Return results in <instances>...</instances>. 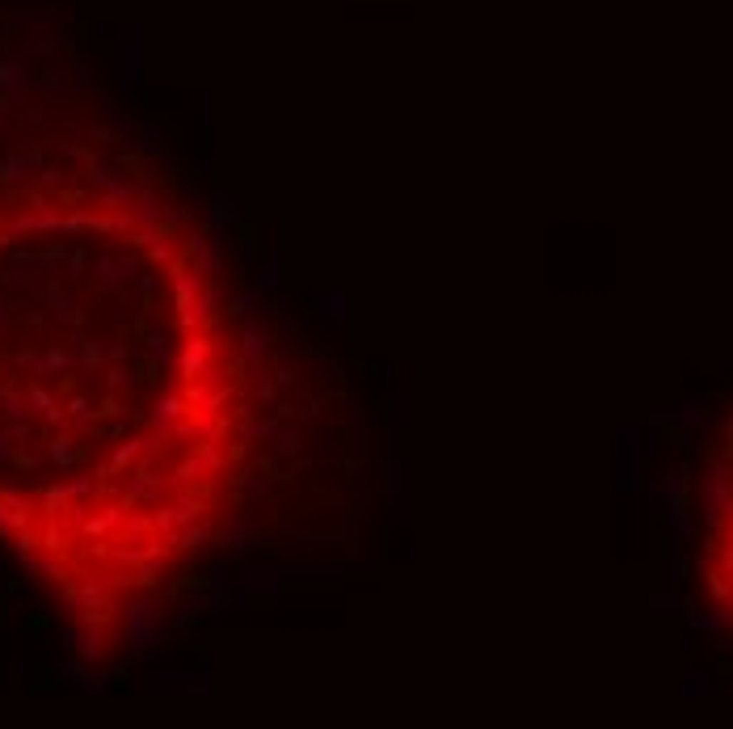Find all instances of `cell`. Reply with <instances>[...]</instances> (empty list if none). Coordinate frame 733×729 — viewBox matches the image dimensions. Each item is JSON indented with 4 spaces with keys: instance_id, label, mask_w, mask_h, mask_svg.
Returning <instances> with one entry per match:
<instances>
[{
    "instance_id": "obj_1",
    "label": "cell",
    "mask_w": 733,
    "mask_h": 729,
    "mask_svg": "<svg viewBox=\"0 0 733 729\" xmlns=\"http://www.w3.org/2000/svg\"><path fill=\"white\" fill-rule=\"evenodd\" d=\"M253 363L203 215L97 139L0 152V552L93 658L232 531Z\"/></svg>"
},
{
    "instance_id": "obj_2",
    "label": "cell",
    "mask_w": 733,
    "mask_h": 729,
    "mask_svg": "<svg viewBox=\"0 0 733 729\" xmlns=\"http://www.w3.org/2000/svg\"><path fill=\"white\" fill-rule=\"evenodd\" d=\"M691 578L712 620L733 633V397L699 443Z\"/></svg>"
}]
</instances>
